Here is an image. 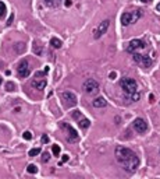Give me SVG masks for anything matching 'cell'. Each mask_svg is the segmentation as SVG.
<instances>
[{
  "label": "cell",
  "instance_id": "6da1fadb",
  "mask_svg": "<svg viewBox=\"0 0 160 179\" xmlns=\"http://www.w3.org/2000/svg\"><path fill=\"white\" fill-rule=\"evenodd\" d=\"M116 158L123 165V168L128 172H135L137 168L139 166V158L132 150L127 147L118 146L116 147Z\"/></svg>",
  "mask_w": 160,
  "mask_h": 179
},
{
  "label": "cell",
  "instance_id": "7a4b0ae2",
  "mask_svg": "<svg viewBox=\"0 0 160 179\" xmlns=\"http://www.w3.org/2000/svg\"><path fill=\"white\" fill-rule=\"evenodd\" d=\"M121 88L124 90V93H127L128 95L134 94L135 91H138V84L134 79H130V77H124L121 80Z\"/></svg>",
  "mask_w": 160,
  "mask_h": 179
},
{
  "label": "cell",
  "instance_id": "3957f363",
  "mask_svg": "<svg viewBox=\"0 0 160 179\" xmlns=\"http://www.w3.org/2000/svg\"><path fill=\"white\" fill-rule=\"evenodd\" d=\"M82 90H84L86 94H89V95L98 94V91H99V83L96 81V80H93V79H88L85 83L82 84Z\"/></svg>",
  "mask_w": 160,
  "mask_h": 179
},
{
  "label": "cell",
  "instance_id": "277c9868",
  "mask_svg": "<svg viewBox=\"0 0 160 179\" xmlns=\"http://www.w3.org/2000/svg\"><path fill=\"white\" fill-rule=\"evenodd\" d=\"M61 127L67 132V140H68L70 143H75V141H78L79 136H78V133H77V130L74 129V127H71L68 125V123H65L63 122L61 123Z\"/></svg>",
  "mask_w": 160,
  "mask_h": 179
},
{
  "label": "cell",
  "instance_id": "5b68a950",
  "mask_svg": "<svg viewBox=\"0 0 160 179\" xmlns=\"http://www.w3.org/2000/svg\"><path fill=\"white\" fill-rule=\"evenodd\" d=\"M17 73H18V76L21 77V79H25V77H28L31 74V69H30V63H28V60H21L20 64H18V67H17Z\"/></svg>",
  "mask_w": 160,
  "mask_h": 179
},
{
  "label": "cell",
  "instance_id": "8992f818",
  "mask_svg": "<svg viewBox=\"0 0 160 179\" xmlns=\"http://www.w3.org/2000/svg\"><path fill=\"white\" fill-rule=\"evenodd\" d=\"M109 25H110V21L105 20V21H102V23L96 27V30L93 31V37H95V39H99L103 34H106V31L109 30Z\"/></svg>",
  "mask_w": 160,
  "mask_h": 179
},
{
  "label": "cell",
  "instance_id": "52a82bcc",
  "mask_svg": "<svg viewBox=\"0 0 160 179\" xmlns=\"http://www.w3.org/2000/svg\"><path fill=\"white\" fill-rule=\"evenodd\" d=\"M145 48V42L141 39H132L127 46V52L130 53H134V52H139L141 49Z\"/></svg>",
  "mask_w": 160,
  "mask_h": 179
},
{
  "label": "cell",
  "instance_id": "ba28073f",
  "mask_svg": "<svg viewBox=\"0 0 160 179\" xmlns=\"http://www.w3.org/2000/svg\"><path fill=\"white\" fill-rule=\"evenodd\" d=\"M61 100L70 106L77 105V95H75L74 93H71V91H64V93H61Z\"/></svg>",
  "mask_w": 160,
  "mask_h": 179
},
{
  "label": "cell",
  "instance_id": "9c48e42d",
  "mask_svg": "<svg viewBox=\"0 0 160 179\" xmlns=\"http://www.w3.org/2000/svg\"><path fill=\"white\" fill-rule=\"evenodd\" d=\"M134 129L137 130L138 133H145L148 130V123L145 119H142V118H137V119L134 120Z\"/></svg>",
  "mask_w": 160,
  "mask_h": 179
},
{
  "label": "cell",
  "instance_id": "30bf717a",
  "mask_svg": "<svg viewBox=\"0 0 160 179\" xmlns=\"http://www.w3.org/2000/svg\"><path fill=\"white\" fill-rule=\"evenodd\" d=\"M46 84H47V81H46L45 79H40V77H36V79L32 80V83H31V86L33 87V88L36 90H45Z\"/></svg>",
  "mask_w": 160,
  "mask_h": 179
},
{
  "label": "cell",
  "instance_id": "8fae6325",
  "mask_svg": "<svg viewBox=\"0 0 160 179\" xmlns=\"http://www.w3.org/2000/svg\"><path fill=\"white\" fill-rule=\"evenodd\" d=\"M121 24L124 27L134 24V21H132V13H131V11H125V13L121 16Z\"/></svg>",
  "mask_w": 160,
  "mask_h": 179
},
{
  "label": "cell",
  "instance_id": "7c38bea8",
  "mask_svg": "<svg viewBox=\"0 0 160 179\" xmlns=\"http://www.w3.org/2000/svg\"><path fill=\"white\" fill-rule=\"evenodd\" d=\"M92 104H93L95 108H105V106L107 105V101H106L103 97H98L96 100H93V102Z\"/></svg>",
  "mask_w": 160,
  "mask_h": 179
},
{
  "label": "cell",
  "instance_id": "4fadbf2b",
  "mask_svg": "<svg viewBox=\"0 0 160 179\" xmlns=\"http://www.w3.org/2000/svg\"><path fill=\"white\" fill-rule=\"evenodd\" d=\"M78 125H79V127L81 129H88L89 126H91V120L89 119H86V118H84V119H79V122H78Z\"/></svg>",
  "mask_w": 160,
  "mask_h": 179
},
{
  "label": "cell",
  "instance_id": "5bb4252c",
  "mask_svg": "<svg viewBox=\"0 0 160 179\" xmlns=\"http://www.w3.org/2000/svg\"><path fill=\"white\" fill-rule=\"evenodd\" d=\"M50 45H52L53 48H56V49H59V48H61V41L60 39H57V38H52L50 39Z\"/></svg>",
  "mask_w": 160,
  "mask_h": 179
},
{
  "label": "cell",
  "instance_id": "9a60e30c",
  "mask_svg": "<svg viewBox=\"0 0 160 179\" xmlns=\"http://www.w3.org/2000/svg\"><path fill=\"white\" fill-rule=\"evenodd\" d=\"M142 64H144L145 67H150V64H152V59H150L149 56H142Z\"/></svg>",
  "mask_w": 160,
  "mask_h": 179
},
{
  "label": "cell",
  "instance_id": "2e32d148",
  "mask_svg": "<svg viewBox=\"0 0 160 179\" xmlns=\"http://www.w3.org/2000/svg\"><path fill=\"white\" fill-rule=\"evenodd\" d=\"M132 55H134V62H137V63H142V56H144V55H141L139 52H134L132 53Z\"/></svg>",
  "mask_w": 160,
  "mask_h": 179
},
{
  "label": "cell",
  "instance_id": "e0dca14e",
  "mask_svg": "<svg viewBox=\"0 0 160 179\" xmlns=\"http://www.w3.org/2000/svg\"><path fill=\"white\" fill-rule=\"evenodd\" d=\"M6 11H7L6 4H4L3 2H0V18H3V17L6 16Z\"/></svg>",
  "mask_w": 160,
  "mask_h": 179
},
{
  "label": "cell",
  "instance_id": "ac0fdd59",
  "mask_svg": "<svg viewBox=\"0 0 160 179\" xmlns=\"http://www.w3.org/2000/svg\"><path fill=\"white\" fill-rule=\"evenodd\" d=\"M26 171L30 174H36L38 172V168H36V165H33V164H30V165L26 166Z\"/></svg>",
  "mask_w": 160,
  "mask_h": 179
},
{
  "label": "cell",
  "instance_id": "d6986e66",
  "mask_svg": "<svg viewBox=\"0 0 160 179\" xmlns=\"http://www.w3.org/2000/svg\"><path fill=\"white\" fill-rule=\"evenodd\" d=\"M14 49H16V52L21 53V52H24V49H25V45H24V43H16Z\"/></svg>",
  "mask_w": 160,
  "mask_h": 179
},
{
  "label": "cell",
  "instance_id": "ffe728a7",
  "mask_svg": "<svg viewBox=\"0 0 160 179\" xmlns=\"http://www.w3.org/2000/svg\"><path fill=\"white\" fill-rule=\"evenodd\" d=\"M30 157H35V155H38V154H40V148L39 147H36V148H32V150H30Z\"/></svg>",
  "mask_w": 160,
  "mask_h": 179
},
{
  "label": "cell",
  "instance_id": "44dd1931",
  "mask_svg": "<svg viewBox=\"0 0 160 179\" xmlns=\"http://www.w3.org/2000/svg\"><path fill=\"white\" fill-rule=\"evenodd\" d=\"M52 153H53V155H60V146H57V144H54V146L52 147Z\"/></svg>",
  "mask_w": 160,
  "mask_h": 179
},
{
  "label": "cell",
  "instance_id": "7402d4cb",
  "mask_svg": "<svg viewBox=\"0 0 160 179\" xmlns=\"http://www.w3.org/2000/svg\"><path fill=\"white\" fill-rule=\"evenodd\" d=\"M43 2H45V4H47V6H57L60 0H43Z\"/></svg>",
  "mask_w": 160,
  "mask_h": 179
},
{
  "label": "cell",
  "instance_id": "603a6c76",
  "mask_svg": "<svg viewBox=\"0 0 160 179\" xmlns=\"http://www.w3.org/2000/svg\"><path fill=\"white\" fill-rule=\"evenodd\" d=\"M6 90L7 91H14V90H16V84L11 83V81H9V83L6 84Z\"/></svg>",
  "mask_w": 160,
  "mask_h": 179
},
{
  "label": "cell",
  "instance_id": "cb8c5ba5",
  "mask_svg": "<svg viewBox=\"0 0 160 179\" xmlns=\"http://www.w3.org/2000/svg\"><path fill=\"white\" fill-rule=\"evenodd\" d=\"M139 98H141V94L138 91H135L134 94H131V100L132 101H139Z\"/></svg>",
  "mask_w": 160,
  "mask_h": 179
},
{
  "label": "cell",
  "instance_id": "d4e9b609",
  "mask_svg": "<svg viewBox=\"0 0 160 179\" xmlns=\"http://www.w3.org/2000/svg\"><path fill=\"white\" fill-rule=\"evenodd\" d=\"M23 137H24L25 140H32V133L26 130V132H24V133H23Z\"/></svg>",
  "mask_w": 160,
  "mask_h": 179
},
{
  "label": "cell",
  "instance_id": "484cf974",
  "mask_svg": "<svg viewBox=\"0 0 160 179\" xmlns=\"http://www.w3.org/2000/svg\"><path fill=\"white\" fill-rule=\"evenodd\" d=\"M72 118H74V119H81L82 118L81 112H79V111H74V112H72Z\"/></svg>",
  "mask_w": 160,
  "mask_h": 179
},
{
  "label": "cell",
  "instance_id": "4316f807",
  "mask_svg": "<svg viewBox=\"0 0 160 179\" xmlns=\"http://www.w3.org/2000/svg\"><path fill=\"white\" fill-rule=\"evenodd\" d=\"M49 158H50L49 153H43L42 154V163H47V161H49Z\"/></svg>",
  "mask_w": 160,
  "mask_h": 179
},
{
  "label": "cell",
  "instance_id": "83f0119b",
  "mask_svg": "<svg viewBox=\"0 0 160 179\" xmlns=\"http://www.w3.org/2000/svg\"><path fill=\"white\" fill-rule=\"evenodd\" d=\"M33 52H35V53H38V55H42L43 49H42L40 46H36V45H35V46H33Z\"/></svg>",
  "mask_w": 160,
  "mask_h": 179
},
{
  "label": "cell",
  "instance_id": "f1b7e54d",
  "mask_svg": "<svg viewBox=\"0 0 160 179\" xmlns=\"http://www.w3.org/2000/svg\"><path fill=\"white\" fill-rule=\"evenodd\" d=\"M67 161H68V155H67V154H64V155H63V158H61V161L59 163V165H61L63 163H67Z\"/></svg>",
  "mask_w": 160,
  "mask_h": 179
},
{
  "label": "cell",
  "instance_id": "f546056e",
  "mask_svg": "<svg viewBox=\"0 0 160 179\" xmlns=\"http://www.w3.org/2000/svg\"><path fill=\"white\" fill-rule=\"evenodd\" d=\"M64 4H65V7H70V6L72 4V2H71V0H65V2H64Z\"/></svg>",
  "mask_w": 160,
  "mask_h": 179
},
{
  "label": "cell",
  "instance_id": "4dcf8cb0",
  "mask_svg": "<svg viewBox=\"0 0 160 179\" xmlns=\"http://www.w3.org/2000/svg\"><path fill=\"white\" fill-rule=\"evenodd\" d=\"M47 141H49V137L46 136V134L45 136H42V143H47Z\"/></svg>",
  "mask_w": 160,
  "mask_h": 179
},
{
  "label": "cell",
  "instance_id": "1f68e13d",
  "mask_svg": "<svg viewBox=\"0 0 160 179\" xmlns=\"http://www.w3.org/2000/svg\"><path fill=\"white\" fill-rule=\"evenodd\" d=\"M117 77V73H114V71H111L110 73V79H116Z\"/></svg>",
  "mask_w": 160,
  "mask_h": 179
},
{
  "label": "cell",
  "instance_id": "d6a6232c",
  "mask_svg": "<svg viewBox=\"0 0 160 179\" xmlns=\"http://www.w3.org/2000/svg\"><path fill=\"white\" fill-rule=\"evenodd\" d=\"M13 18H14V16H11L10 18H9V21H7V24H9V25H10V24L13 23Z\"/></svg>",
  "mask_w": 160,
  "mask_h": 179
},
{
  "label": "cell",
  "instance_id": "836d02e7",
  "mask_svg": "<svg viewBox=\"0 0 160 179\" xmlns=\"http://www.w3.org/2000/svg\"><path fill=\"white\" fill-rule=\"evenodd\" d=\"M141 2H144V3H150L152 0H141Z\"/></svg>",
  "mask_w": 160,
  "mask_h": 179
},
{
  "label": "cell",
  "instance_id": "e575fe53",
  "mask_svg": "<svg viewBox=\"0 0 160 179\" xmlns=\"http://www.w3.org/2000/svg\"><path fill=\"white\" fill-rule=\"evenodd\" d=\"M156 9H157V11H160V3L157 4V7H156Z\"/></svg>",
  "mask_w": 160,
  "mask_h": 179
},
{
  "label": "cell",
  "instance_id": "d590c367",
  "mask_svg": "<svg viewBox=\"0 0 160 179\" xmlns=\"http://www.w3.org/2000/svg\"><path fill=\"white\" fill-rule=\"evenodd\" d=\"M2 83H3V80H2V79H0V86H2Z\"/></svg>",
  "mask_w": 160,
  "mask_h": 179
}]
</instances>
